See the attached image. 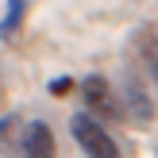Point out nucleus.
I'll return each instance as SVG.
<instances>
[{
    "instance_id": "f257e3e1",
    "label": "nucleus",
    "mask_w": 158,
    "mask_h": 158,
    "mask_svg": "<svg viewBox=\"0 0 158 158\" xmlns=\"http://www.w3.org/2000/svg\"><path fill=\"white\" fill-rule=\"evenodd\" d=\"M69 131H73L77 147H81L89 158H120L116 139L104 131V123H100L93 112H73L69 116Z\"/></svg>"
},
{
    "instance_id": "0eeeda50",
    "label": "nucleus",
    "mask_w": 158,
    "mask_h": 158,
    "mask_svg": "<svg viewBox=\"0 0 158 158\" xmlns=\"http://www.w3.org/2000/svg\"><path fill=\"white\" fill-rule=\"evenodd\" d=\"M15 131H19V116H15V112H8L4 120H0V143H4V139H12Z\"/></svg>"
},
{
    "instance_id": "7ed1b4c3",
    "label": "nucleus",
    "mask_w": 158,
    "mask_h": 158,
    "mask_svg": "<svg viewBox=\"0 0 158 158\" xmlns=\"http://www.w3.org/2000/svg\"><path fill=\"white\" fill-rule=\"evenodd\" d=\"M19 147H23V158H54V131L46 120H31L19 135Z\"/></svg>"
},
{
    "instance_id": "423d86ee",
    "label": "nucleus",
    "mask_w": 158,
    "mask_h": 158,
    "mask_svg": "<svg viewBox=\"0 0 158 158\" xmlns=\"http://www.w3.org/2000/svg\"><path fill=\"white\" fill-rule=\"evenodd\" d=\"M27 4H31V0H8V4H4V15H0V39H4V43H8V39H12L15 31L23 27Z\"/></svg>"
},
{
    "instance_id": "f03ea898",
    "label": "nucleus",
    "mask_w": 158,
    "mask_h": 158,
    "mask_svg": "<svg viewBox=\"0 0 158 158\" xmlns=\"http://www.w3.org/2000/svg\"><path fill=\"white\" fill-rule=\"evenodd\" d=\"M81 97H85V104H89L93 116H104V120H120V116H123L120 97L112 93V85H108L100 73H89L81 81Z\"/></svg>"
},
{
    "instance_id": "20e7f679",
    "label": "nucleus",
    "mask_w": 158,
    "mask_h": 158,
    "mask_svg": "<svg viewBox=\"0 0 158 158\" xmlns=\"http://www.w3.org/2000/svg\"><path fill=\"white\" fill-rule=\"evenodd\" d=\"M120 104H123V116H131L135 123H151L154 120V104L147 100V93L139 89V85H127V89H123Z\"/></svg>"
},
{
    "instance_id": "6e6552de",
    "label": "nucleus",
    "mask_w": 158,
    "mask_h": 158,
    "mask_svg": "<svg viewBox=\"0 0 158 158\" xmlns=\"http://www.w3.org/2000/svg\"><path fill=\"white\" fill-rule=\"evenodd\" d=\"M69 89H73V77H54V81H50L54 97H62V93H69Z\"/></svg>"
},
{
    "instance_id": "39448f33",
    "label": "nucleus",
    "mask_w": 158,
    "mask_h": 158,
    "mask_svg": "<svg viewBox=\"0 0 158 158\" xmlns=\"http://www.w3.org/2000/svg\"><path fill=\"white\" fill-rule=\"evenodd\" d=\"M135 46H139V58H143L151 81L158 85V27H154V23H151V27H143V31L135 35Z\"/></svg>"
}]
</instances>
